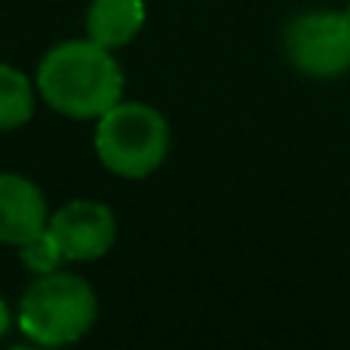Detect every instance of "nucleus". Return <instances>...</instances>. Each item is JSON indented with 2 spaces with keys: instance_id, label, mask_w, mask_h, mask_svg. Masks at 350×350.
<instances>
[{
  "instance_id": "nucleus-1",
  "label": "nucleus",
  "mask_w": 350,
  "mask_h": 350,
  "mask_svg": "<svg viewBox=\"0 0 350 350\" xmlns=\"http://www.w3.org/2000/svg\"><path fill=\"white\" fill-rule=\"evenodd\" d=\"M37 90L53 111L74 120H98L123 96V68L108 46L65 40L53 46L37 68Z\"/></svg>"
},
{
  "instance_id": "nucleus-2",
  "label": "nucleus",
  "mask_w": 350,
  "mask_h": 350,
  "mask_svg": "<svg viewBox=\"0 0 350 350\" xmlns=\"http://www.w3.org/2000/svg\"><path fill=\"white\" fill-rule=\"evenodd\" d=\"M98 317L96 289L77 273L53 271L22 292L16 323L34 345L62 347L80 341Z\"/></svg>"
},
{
  "instance_id": "nucleus-3",
  "label": "nucleus",
  "mask_w": 350,
  "mask_h": 350,
  "mask_svg": "<svg viewBox=\"0 0 350 350\" xmlns=\"http://www.w3.org/2000/svg\"><path fill=\"white\" fill-rule=\"evenodd\" d=\"M96 154L120 178H148L170 154V123L145 102H117L98 117Z\"/></svg>"
},
{
  "instance_id": "nucleus-4",
  "label": "nucleus",
  "mask_w": 350,
  "mask_h": 350,
  "mask_svg": "<svg viewBox=\"0 0 350 350\" xmlns=\"http://www.w3.org/2000/svg\"><path fill=\"white\" fill-rule=\"evenodd\" d=\"M283 46L295 71L335 80L350 71V18L335 10H308L283 31Z\"/></svg>"
},
{
  "instance_id": "nucleus-5",
  "label": "nucleus",
  "mask_w": 350,
  "mask_h": 350,
  "mask_svg": "<svg viewBox=\"0 0 350 350\" xmlns=\"http://www.w3.org/2000/svg\"><path fill=\"white\" fill-rule=\"evenodd\" d=\"M49 230L68 261H96L114 246L117 218L105 203L71 200L49 215Z\"/></svg>"
},
{
  "instance_id": "nucleus-6",
  "label": "nucleus",
  "mask_w": 350,
  "mask_h": 350,
  "mask_svg": "<svg viewBox=\"0 0 350 350\" xmlns=\"http://www.w3.org/2000/svg\"><path fill=\"white\" fill-rule=\"evenodd\" d=\"M49 224L46 197L31 178L0 172V243L18 246Z\"/></svg>"
},
{
  "instance_id": "nucleus-7",
  "label": "nucleus",
  "mask_w": 350,
  "mask_h": 350,
  "mask_svg": "<svg viewBox=\"0 0 350 350\" xmlns=\"http://www.w3.org/2000/svg\"><path fill=\"white\" fill-rule=\"evenodd\" d=\"M145 25V0H92L86 10V37L120 49Z\"/></svg>"
},
{
  "instance_id": "nucleus-8",
  "label": "nucleus",
  "mask_w": 350,
  "mask_h": 350,
  "mask_svg": "<svg viewBox=\"0 0 350 350\" xmlns=\"http://www.w3.org/2000/svg\"><path fill=\"white\" fill-rule=\"evenodd\" d=\"M34 117V86L18 68L0 65V133L18 129Z\"/></svg>"
},
{
  "instance_id": "nucleus-9",
  "label": "nucleus",
  "mask_w": 350,
  "mask_h": 350,
  "mask_svg": "<svg viewBox=\"0 0 350 350\" xmlns=\"http://www.w3.org/2000/svg\"><path fill=\"white\" fill-rule=\"evenodd\" d=\"M18 261L28 267L34 277H43V273L59 271V265L65 261V252H62L59 240L53 237V230L43 228L37 230L34 237H28L25 243H18Z\"/></svg>"
},
{
  "instance_id": "nucleus-10",
  "label": "nucleus",
  "mask_w": 350,
  "mask_h": 350,
  "mask_svg": "<svg viewBox=\"0 0 350 350\" xmlns=\"http://www.w3.org/2000/svg\"><path fill=\"white\" fill-rule=\"evenodd\" d=\"M6 329H10V308H6V301L0 298V338L6 335Z\"/></svg>"
},
{
  "instance_id": "nucleus-11",
  "label": "nucleus",
  "mask_w": 350,
  "mask_h": 350,
  "mask_svg": "<svg viewBox=\"0 0 350 350\" xmlns=\"http://www.w3.org/2000/svg\"><path fill=\"white\" fill-rule=\"evenodd\" d=\"M345 12H347V18H350V3H347V10H345Z\"/></svg>"
}]
</instances>
